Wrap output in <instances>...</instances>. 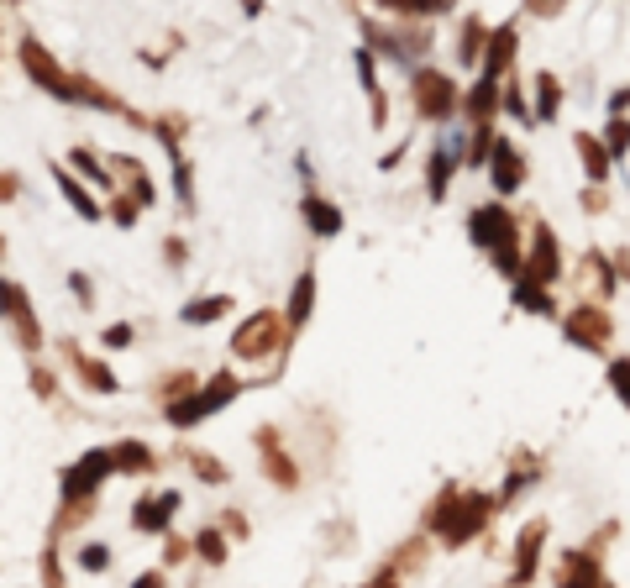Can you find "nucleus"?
I'll return each instance as SVG.
<instances>
[{
  "instance_id": "obj_15",
  "label": "nucleus",
  "mask_w": 630,
  "mask_h": 588,
  "mask_svg": "<svg viewBox=\"0 0 630 588\" xmlns=\"http://www.w3.org/2000/svg\"><path fill=\"white\" fill-rule=\"evenodd\" d=\"M200 551H205L210 562H215V557H221V541H215V536H210V530H205V536H200Z\"/></svg>"
},
{
  "instance_id": "obj_3",
  "label": "nucleus",
  "mask_w": 630,
  "mask_h": 588,
  "mask_svg": "<svg viewBox=\"0 0 630 588\" xmlns=\"http://www.w3.org/2000/svg\"><path fill=\"white\" fill-rule=\"evenodd\" d=\"M236 394V378H221L215 389H205L200 399H184V404H173V425H194L200 415H210L215 404H226V399Z\"/></svg>"
},
{
  "instance_id": "obj_14",
  "label": "nucleus",
  "mask_w": 630,
  "mask_h": 588,
  "mask_svg": "<svg viewBox=\"0 0 630 588\" xmlns=\"http://www.w3.org/2000/svg\"><path fill=\"white\" fill-rule=\"evenodd\" d=\"M625 142H630V121H614V131H609V147H614V152H625Z\"/></svg>"
},
{
  "instance_id": "obj_13",
  "label": "nucleus",
  "mask_w": 630,
  "mask_h": 588,
  "mask_svg": "<svg viewBox=\"0 0 630 588\" xmlns=\"http://www.w3.org/2000/svg\"><path fill=\"white\" fill-rule=\"evenodd\" d=\"M536 84H541V116H551V110H557V79H546L541 74Z\"/></svg>"
},
{
  "instance_id": "obj_5",
  "label": "nucleus",
  "mask_w": 630,
  "mask_h": 588,
  "mask_svg": "<svg viewBox=\"0 0 630 588\" xmlns=\"http://www.w3.org/2000/svg\"><path fill=\"white\" fill-rule=\"evenodd\" d=\"M494 184H499V189L520 184V158H515V147H509V142L494 147Z\"/></svg>"
},
{
  "instance_id": "obj_7",
  "label": "nucleus",
  "mask_w": 630,
  "mask_h": 588,
  "mask_svg": "<svg viewBox=\"0 0 630 588\" xmlns=\"http://www.w3.org/2000/svg\"><path fill=\"white\" fill-rule=\"evenodd\" d=\"M578 152H583V163H588V173H593V179H604V173H609V152L593 142V137H578Z\"/></svg>"
},
{
  "instance_id": "obj_1",
  "label": "nucleus",
  "mask_w": 630,
  "mask_h": 588,
  "mask_svg": "<svg viewBox=\"0 0 630 588\" xmlns=\"http://www.w3.org/2000/svg\"><path fill=\"white\" fill-rule=\"evenodd\" d=\"M273 341H278V315L263 310V315H252L247 326L236 331V352H242V357H263Z\"/></svg>"
},
{
  "instance_id": "obj_8",
  "label": "nucleus",
  "mask_w": 630,
  "mask_h": 588,
  "mask_svg": "<svg viewBox=\"0 0 630 588\" xmlns=\"http://www.w3.org/2000/svg\"><path fill=\"white\" fill-rule=\"evenodd\" d=\"M116 462L121 467H152V452H147L142 441H126V446H116Z\"/></svg>"
},
{
  "instance_id": "obj_2",
  "label": "nucleus",
  "mask_w": 630,
  "mask_h": 588,
  "mask_svg": "<svg viewBox=\"0 0 630 588\" xmlns=\"http://www.w3.org/2000/svg\"><path fill=\"white\" fill-rule=\"evenodd\" d=\"M415 105H420V116H446V110L457 105V89H452V79H441V74H420Z\"/></svg>"
},
{
  "instance_id": "obj_9",
  "label": "nucleus",
  "mask_w": 630,
  "mask_h": 588,
  "mask_svg": "<svg viewBox=\"0 0 630 588\" xmlns=\"http://www.w3.org/2000/svg\"><path fill=\"white\" fill-rule=\"evenodd\" d=\"M452 163H457L452 152H436V158H431V194H441V189H446V179H452Z\"/></svg>"
},
{
  "instance_id": "obj_12",
  "label": "nucleus",
  "mask_w": 630,
  "mask_h": 588,
  "mask_svg": "<svg viewBox=\"0 0 630 588\" xmlns=\"http://www.w3.org/2000/svg\"><path fill=\"white\" fill-rule=\"evenodd\" d=\"M221 310H226V299H205V305H189L184 320H215Z\"/></svg>"
},
{
  "instance_id": "obj_4",
  "label": "nucleus",
  "mask_w": 630,
  "mask_h": 588,
  "mask_svg": "<svg viewBox=\"0 0 630 588\" xmlns=\"http://www.w3.org/2000/svg\"><path fill=\"white\" fill-rule=\"evenodd\" d=\"M173 509H179V494H163V499H152V504L142 499V509H137V525H142V530H163Z\"/></svg>"
},
{
  "instance_id": "obj_6",
  "label": "nucleus",
  "mask_w": 630,
  "mask_h": 588,
  "mask_svg": "<svg viewBox=\"0 0 630 588\" xmlns=\"http://www.w3.org/2000/svg\"><path fill=\"white\" fill-rule=\"evenodd\" d=\"M567 331H578V341H599V336H609V320L599 310H578L567 320Z\"/></svg>"
},
{
  "instance_id": "obj_10",
  "label": "nucleus",
  "mask_w": 630,
  "mask_h": 588,
  "mask_svg": "<svg viewBox=\"0 0 630 588\" xmlns=\"http://www.w3.org/2000/svg\"><path fill=\"white\" fill-rule=\"evenodd\" d=\"M305 215H310V226H320V231H336V226H341L326 200H305Z\"/></svg>"
},
{
  "instance_id": "obj_11",
  "label": "nucleus",
  "mask_w": 630,
  "mask_h": 588,
  "mask_svg": "<svg viewBox=\"0 0 630 588\" xmlns=\"http://www.w3.org/2000/svg\"><path fill=\"white\" fill-rule=\"evenodd\" d=\"M310 289H315V278H310V273H305V278H299V289H294V310H289V326H299V320H305V310H310Z\"/></svg>"
}]
</instances>
